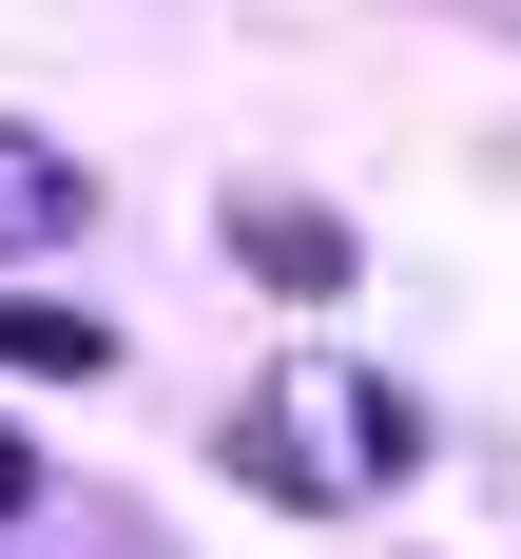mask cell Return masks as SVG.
<instances>
[{
  "mask_svg": "<svg viewBox=\"0 0 521 559\" xmlns=\"http://www.w3.org/2000/svg\"><path fill=\"white\" fill-rule=\"evenodd\" d=\"M232 251H251V271H289V289H347V231L309 213V193H232Z\"/></svg>",
  "mask_w": 521,
  "mask_h": 559,
  "instance_id": "cell-3",
  "label": "cell"
},
{
  "mask_svg": "<svg viewBox=\"0 0 521 559\" xmlns=\"http://www.w3.org/2000/svg\"><path fill=\"white\" fill-rule=\"evenodd\" d=\"M0 367L78 386V367H116V329H97V309H39V289H0Z\"/></svg>",
  "mask_w": 521,
  "mask_h": 559,
  "instance_id": "cell-4",
  "label": "cell"
},
{
  "mask_svg": "<svg viewBox=\"0 0 521 559\" xmlns=\"http://www.w3.org/2000/svg\"><path fill=\"white\" fill-rule=\"evenodd\" d=\"M232 463H251L271 502H387L405 463H425V405H405L387 367H329V347H309V367H271V386L232 405Z\"/></svg>",
  "mask_w": 521,
  "mask_h": 559,
  "instance_id": "cell-1",
  "label": "cell"
},
{
  "mask_svg": "<svg viewBox=\"0 0 521 559\" xmlns=\"http://www.w3.org/2000/svg\"><path fill=\"white\" fill-rule=\"evenodd\" d=\"M20 502H39V444H20V425H0V521H20Z\"/></svg>",
  "mask_w": 521,
  "mask_h": 559,
  "instance_id": "cell-5",
  "label": "cell"
},
{
  "mask_svg": "<svg viewBox=\"0 0 521 559\" xmlns=\"http://www.w3.org/2000/svg\"><path fill=\"white\" fill-rule=\"evenodd\" d=\"M78 213H97V155L39 135V116H0V251H58Z\"/></svg>",
  "mask_w": 521,
  "mask_h": 559,
  "instance_id": "cell-2",
  "label": "cell"
}]
</instances>
